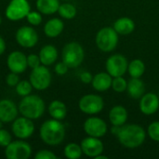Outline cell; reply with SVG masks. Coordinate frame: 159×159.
<instances>
[{
	"label": "cell",
	"instance_id": "36",
	"mask_svg": "<svg viewBox=\"0 0 159 159\" xmlns=\"http://www.w3.org/2000/svg\"><path fill=\"white\" fill-rule=\"evenodd\" d=\"M19 82H20V78H19L18 74H16V73L11 72L6 77V83L9 87H16Z\"/></svg>",
	"mask_w": 159,
	"mask_h": 159
},
{
	"label": "cell",
	"instance_id": "16",
	"mask_svg": "<svg viewBox=\"0 0 159 159\" xmlns=\"http://www.w3.org/2000/svg\"><path fill=\"white\" fill-rule=\"evenodd\" d=\"M19 113V108L14 102L8 99L0 100V120L3 123L13 122L18 117Z\"/></svg>",
	"mask_w": 159,
	"mask_h": 159
},
{
	"label": "cell",
	"instance_id": "25",
	"mask_svg": "<svg viewBox=\"0 0 159 159\" xmlns=\"http://www.w3.org/2000/svg\"><path fill=\"white\" fill-rule=\"evenodd\" d=\"M60 5L59 0H36L37 10L45 15H51L58 12Z\"/></svg>",
	"mask_w": 159,
	"mask_h": 159
},
{
	"label": "cell",
	"instance_id": "40",
	"mask_svg": "<svg viewBox=\"0 0 159 159\" xmlns=\"http://www.w3.org/2000/svg\"><path fill=\"white\" fill-rule=\"evenodd\" d=\"M95 158L96 159H108V157H105V156H102V154H101V155H99L98 157H96Z\"/></svg>",
	"mask_w": 159,
	"mask_h": 159
},
{
	"label": "cell",
	"instance_id": "14",
	"mask_svg": "<svg viewBox=\"0 0 159 159\" xmlns=\"http://www.w3.org/2000/svg\"><path fill=\"white\" fill-rule=\"evenodd\" d=\"M84 130L89 136L101 138L106 134L107 125L99 117H89L84 123Z\"/></svg>",
	"mask_w": 159,
	"mask_h": 159
},
{
	"label": "cell",
	"instance_id": "12",
	"mask_svg": "<svg viewBox=\"0 0 159 159\" xmlns=\"http://www.w3.org/2000/svg\"><path fill=\"white\" fill-rule=\"evenodd\" d=\"M15 38L17 43L24 48H34L38 42V34L31 26L20 27L16 32Z\"/></svg>",
	"mask_w": 159,
	"mask_h": 159
},
{
	"label": "cell",
	"instance_id": "20",
	"mask_svg": "<svg viewBox=\"0 0 159 159\" xmlns=\"http://www.w3.org/2000/svg\"><path fill=\"white\" fill-rule=\"evenodd\" d=\"M109 119L113 126H123L128 120V112L126 108L121 105H116L113 107L109 113Z\"/></svg>",
	"mask_w": 159,
	"mask_h": 159
},
{
	"label": "cell",
	"instance_id": "15",
	"mask_svg": "<svg viewBox=\"0 0 159 159\" xmlns=\"http://www.w3.org/2000/svg\"><path fill=\"white\" fill-rule=\"evenodd\" d=\"M81 148L83 154L89 157H96L103 152V144L99 138L88 137L81 142Z\"/></svg>",
	"mask_w": 159,
	"mask_h": 159
},
{
	"label": "cell",
	"instance_id": "34",
	"mask_svg": "<svg viewBox=\"0 0 159 159\" xmlns=\"http://www.w3.org/2000/svg\"><path fill=\"white\" fill-rule=\"evenodd\" d=\"M27 64H28V67H30L32 69L40 66L41 65V61H40L39 55L30 54L29 56H27Z\"/></svg>",
	"mask_w": 159,
	"mask_h": 159
},
{
	"label": "cell",
	"instance_id": "33",
	"mask_svg": "<svg viewBox=\"0 0 159 159\" xmlns=\"http://www.w3.org/2000/svg\"><path fill=\"white\" fill-rule=\"evenodd\" d=\"M11 142L12 138L10 133L6 129H0V146L6 148Z\"/></svg>",
	"mask_w": 159,
	"mask_h": 159
},
{
	"label": "cell",
	"instance_id": "32",
	"mask_svg": "<svg viewBox=\"0 0 159 159\" xmlns=\"http://www.w3.org/2000/svg\"><path fill=\"white\" fill-rule=\"evenodd\" d=\"M148 134L152 140L159 142V121H155L149 125Z\"/></svg>",
	"mask_w": 159,
	"mask_h": 159
},
{
	"label": "cell",
	"instance_id": "28",
	"mask_svg": "<svg viewBox=\"0 0 159 159\" xmlns=\"http://www.w3.org/2000/svg\"><path fill=\"white\" fill-rule=\"evenodd\" d=\"M82 154H83V152H82L81 146L75 143H68L64 147V156L68 159L80 158Z\"/></svg>",
	"mask_w": 159,
	"mask_h": 159
},
{
	"label": "cell",
	"instance_id": "30",
	"mask_svg": "<svg viewBox=\"0 0 159 159\" xmlns=\"http://www.w3.org/2000/svg\"><path fill=\"white\" fill-rule=\"evenodd\" d=\"M127 87H128V82L122 76L114 77L112 81V88L116 92L118 93L124 92L127 90Z\"/></svg>",
	"mask_w": 159,
	"mask_h": 159
},
{
	"label": "cell",
	"instance_id": "11",
	"mask_svg": "<svg viewBox=\"0 0 159 159\" xmlns=\"http://www.w3.org/2000/svg\"><path fill=\"white\" fill-rule=\"evenodd\" d=\"M129 62L126 57L121 54H115L109 57L106 61V70L107 73L112 77L122 76L128 71Z\"/></svg>",
	"mask_w": 159,
	"mask_h": 159
},
{
	"label": "cell",
	"instance_id": "19",
	"mask_svg": "<svg viewBox=\"0 0 159 159\" xmlns=\"http://www.w3.org/2000/svg\"><path fill=\"white\" fill-rule=\"evenodd\" d=\"M64 28L63 21L61 19L53 18L48 20L44 25V33L48 37L54 38L59 36Z\"/></svg>",
	"mask_w": 159,
	"mask_h": 159
},
{
	"label": "cell",
	"instance_id": "23",
	"mask_svg": "<svg viewBox=\"0 0 159 159\" xmlns=\"http://www.w3.org/2000/svg\"><path fill=\"white\" fill-rule=\"evenodd\" d=\"M144 90H145L144 83L140 78L132 77L128 82L127 91H128V94L131 98H133V99H140V98H142L143 95L144 94Z\"/></svg>",
	"mask_w": 159,
	"mask_h": 159
},
{
	"label": "cell",
	"instance_id": "18",
	"mask_svg": "<svg viewBox=\"0 0 159 159\" xmlns=\"http://www.w3.org/2000/svg\"><path fill=\"white\" fill-rule=\"evenodd\" d=\"M41 64L45 66L52 65L58 59V50L53 45H46L39 51Z\"/></svg>",
	"mask_w": 159,
	"mask_h": 159
},
{
	"label": "cell",
	"instance_id": "31",
	"mask_svg": "<svg viewBox=\"0 0 159 159\" xmlns=\"http://www.w3.org/2000/svg\"><path fill=\"white\" fill-rule=\"evenodd\" d=\"M41 14L42 13H40L39 11H30L28 15L26 16V20L31 25L38 26L39 24H41L42 20H43Z\"/></svg>",
	"mask_w": 159,
	"mask_h": 159
},
{
	"label": "cell",
	"instance_id": "3",
	"mask_svg": "<svg viewBox=\"0 0 159 159\" xmlns=\"http://www.w3.org/2000/svg\"><path fill=\"white\" fill-rule=\"evenodd\" d=\"M19 112L22 116L32 120L40 118L45 113V102L41 97L34 94L22 97L19 104Z\"/></svg>",
	"mask_w": 159,
	"mask_h": 159
},
{
	"label": "cell",
	"instance_id": "5",
	"mask_svg": "<svg viewBox=\"0 0 159 159\" xmlns=\"http://www.w3.org/2000/svg\"><path fill=\"white\" fill-rule=\"evenodd\" d=\"M118 43V34L114 28L105 27L101 29L96 35V45L103 52L113 51Z\"/></svg>",
	"mask_w": 159,
	"mask_h": 159
},
{
	"label": "cell",
	"instance_id": "41",
	"mask_svg": "<svg viewBox=\"0 0 159 159\" xmlns=\"http://www.w3.org/2000/svg\"><path fill=\"white\" fill-rule=\"evenodd\" d=\"M2 127H3V122L0 120V129H2Z\"/></svg>",
	"mask_w": 159,
	"mask_h": 159
},
{
	"label": "cell",
	"instance_id": "42",
	"mask_svg": "<svg viewBox=\"0 0 159 159\" xmlns=\"http://www.w3.org/2000/svg\"><path fill=\"white\" fill-rule=\"evenodd\" d=\"M1 22H2V18H1V16H0V25H1Z\"/></svg>",
	"mask_w": 159,
	"mask_h": 159
},
{
	"label": "cell",
	"instance_id": "24",
	"mask_svg": "<svg viewBox=\"0 0 159 159\" xmlns=\"http://www.w3.org/2000/svg\"><path fill=\"white\" fill-rule=\"evenodd\" d=\"M48 114L52 118L61 121L64 119L67 115L66 105L62 102L59 100H55L51 102L48 105Z\"/></svg>",
	"mask_w": 159,
	"mask_h": 159
},
{
	"label": "cell",
	"instance_id": "22",
	"mask_svg": "<svg viewBox=\"0 0 159 159\" xmlns=\"http://www.w3.org/2000/svg\"><path fill=\"white\" fill-rule=\"evenodd\" d=\"M113 28L116 31L117 34L122 35H127L134 31L135 23L131 19L128 17H122L115 21Z\"/></svg>",
	"mask_w": 159,
	"mask_h": 159
},
{
	"label": "cell",
	"instance_id": "6",
	"mask_svg": "<svg viewBox=\"0 0 159 159\" xmlns=\"http://www.w3.org/2000/svg\"><path fill=\"white\" fill-rule=\"evenodd\" d=\"M51 80H52V75L47 66L42 64L36 68L32 69L29 81L34 89L36 90L47 89L50 86Z\"/></svg>",
	"mask_w": 159,
	"mask_h": 159
},
{
	"label": "cell",
	"instance_id": "4",
	"mask_svg": "<svg viewBox=\"0 0 159 159\" xmlns=\"http://www.w3.org/2000/svg\"><path fill=\"white\" fill-rule=\"evenodd\" d=\"M85 52L80 44L77 42H70L66 44L61 52L62 61L69 68L78 67L84 61Z\"/></svg>",
	"mask_w": 159,
	"mask_h": 159
},
{
	"label": "cell",
	"instance_id": "10",
	"mask_svg": "<svg viewBox=\"0 0 159 159\" xmlns=\"http://www.w3.org/2000/svg\"><path fill=\"white\" fill-rule=\"evenodd\" d=\"M78 106L83 113L87 115H95L103 109L104 102L102 97L95 94H88L80 99Z\"/></svg>",
	"mask_w": 159,
	"mask_h": 159
},
{
	"label": "cell",
	"instance_id": "37",
	"mask_svg": "<svg viewBox=\"0 0 159 159\" xmlns=\"http://www.w3.org/2000/svg\"><path fill=\"white\" fill-rule=\"evenodd\" d=\"M68 69H69V67L63 61H61V62H58L55 65V69L54 70H55V72H56L57 75H65L68 72Z\"/></svg>",
	"mask_w": 159,
	"mask_h": 159
},
{
	"label": "cell",
	"instance_id": "1",
	"mask_svg": "<svg viewBox=\"0 0 159 159\" xmlns=\"http://www.w3.org/2000/svg\"><path fill=\"white\" fill-rule=\"evenodd\" d=\"M40 139L49 146H57L61 144L65 137L64 125L57 119H49L45 121L39 129Z\"/></svg>",
	"mask_w": 159,
	"mask_h": 159
},
{
	"label": "cell",
	"instance_id": "7",
	"mask_svg": "<svg viewBox=\"0 0 159 159\" xmlns=\"http://www.w3.org/2000/svg\"><path fill=\"white\" fill-rule=\"evenodd\" d=\"M31 11L30 4L27 0H11L6 8V17L11 21L20 20Z\"/></svg>",
	"mask_w": 159,
	"mask_h": 159
},
{
	"label": "cell",
	"instance_id": "8",
	"mask_svg": "<svg viewBox=\"0 0 159 159\" xmlns=\"http://www.w3.org/2000/svg\"><path fill=\"white\" fill-rule=\"evenodd\" d=\"M31 155L32 147L24 140L11 142L5 150V156L7 159H27Z\"/></svg>",
	"mask_w": 159,
	"mask_h": 159
},
{
	"label": "cell",
	"instance_id": "38",
	"mask_svg": "<svg viewBox=\"0 0 159 159\" xmlns=\"http://www.w3.org/2000/svg\"><path fill=\"white\" fill-rule=\"evenodd\" d=\"M92 78L93 76L91 75L90 73L89 72H84L80 75V79L83 83H86V84H89L92 81Z\"/></svg>",
	"mask_w": 159,
	"mask_h": 159
},
{
	"label": "cell",
	"instance_id": "35",
	"mask_svg": "<svg viewBox=\"0 0 159 159\" xmlns=\"http://www.w3.org/2000/svg\"><path fill=\"white\" fill-rule=\"evenodd\" d=\"M35 159H57V156L49 150H40L34 156Z\"/></svg>",
	"mask_w": 159,
	"mask_h": 159
},
{
	"label": "cell",
	"instance_id": "17",
	"mask_svg": "<svg viewBox=\"0 0 159 159\" xmlns=\"http://www.w3.org/2000/svg\"><path fill=\"white\" fill-rule=\"evenodd\" d=\"M159 108V97L155 93L143 94L140 101V109L143 114L150 116L155 114Z\"/></svg>",
	"mask_w": 159,
	"mask_h": 159
},
{
	"label": "cell",
	"instance_id": "13",
	"mask_svg": "<svg viewBox=\"0 0 159 159\" xmlns=\"http://www.w3.org/2000/svg\"><path fill=\"white\" fill-rule=\"evenodd\" d=\"M7 65L10 72L16 74H22L26 71L27 64V56L21 51L16 50L8 54L7 59Z\"/></svg>",
	"mask_w": 159,
	"mask_h": 159
},
{
	"label": "cell",
	"instance_id": "26",
	"mask_svg": "<svg viewBox=\"0 0 159 159\" xmlns=\"http://www.w3.org/2000/svg\"><path fill=\"white\" fill-rule=\"evenodd\" d=\"M128 71H129V74L131 77L140 78L144 74L145 65L142 60L136 59V60H133L129 62V64L128 66Z\"/></svg>",
	"mask_w": 159,
	"mask_h": 159
},
{
	"label": "cell",
	"instance_id": "27",
	"mask_svg": "<svg viewBox=\"0 0 159 159\" xmlns=\"http://www.w3.org/2000/svg\"><path fill=\"white\" fill-rule=\"evenodd\" d=\"M59 15L66 20L74 19L76 15V8L74 5L70 3H63L61 4L58 9Z\"/></svg>",
	"mask_w": 159,
	"mask_h": 159
},
{
	"label": "cell",
	"instance_id": "43",
	"mask_svg": "<svg viewBox=\"0 0 159 159\" xmlns=\"http://www.w3.org/2000/svg\"><path fill=\"white\" fill-rule=\"evenodd\" d=\"M63 1H68V0H63Z\"/></svg>",
	"mask_w": 159,
	"mask_h": 159
},
{
	"label": "cell",
	"instance_id": "29",
	"mask_svg": "<svg viewBox=\"0 0 159 159\" xmlns=\"http://www.w3.org/2000/svg\"><path fill=\"white\" fill-rule=\"evenodd\" d=\"M33 86L32 84L30 83V81H27V80H21L20 81L17 86L15 87V89H16V92L19 96L20 97H25L27 95H30L32 90H33Z\"/></svg>",
	"mask_w": 159,
	"mask_h": 159
},
{
	"label": "cell",
	"instance_id": "39",
	"mask_svg": "<svg viewBox=\"0 0 159 159\" xmlns=\"http://www.w3.org/2000/svg\"><path fill=\"white\" fill-rule=\"evenodd\" d=\"M6 50V41L2 36H0V56L5 52Z\"/></svg>",
	"mask_w": 159,
	"mask_h": 159
},
{
	"label": "cell",
	"instance_id": "21",
	"mask_svg": "<svg viewBox=\"0 0 159 159\" xmlns=\"http://www.w3.org/2000/svg\"><path fill=\"white\" fill-rule=\"evenodd\" d=\"M113 78L108 73H100L93 76L92 87L98 91H105L112 87Z\"/></svg>",
	"mask_w": 159,
	"mask_h": 159
},
{
	"label": "cell",
	"instance_id": "44",
	"mask_svg": "<svg viewBox=\"0 0 159 159\" xmlns=\"http://www.w3.org/2000/svg\"><path fill=\"white\" fill-rule=\"evenodd\" d=\"M158 97H159V93H158Z\"/></svg>",
	"mask_w": 159,
	"mask_h": 159
},
{
	"label": "cell",
	"instance_id": "2",
	"mask_svg": "<svg viewBox=\"0 0 159 159\" xmlns=\"http://www.w3.org/2000/svg\"><path fill=\"white\" fill-rule=\"evenodd\" d=\"M116 136L123 146L127 148H137L144 143L146 134L141 126L130 124L119 127Z\"/></svg>",
	"mask_w": 159,
	"mask_h": 159
},
{
	"label": "cell",
	"instance_id": "9",
	"mask_svg": "<svg viewBox=\"0 0 159 159\" xmlns=\"http://www.w3.org/2000/svg\"><path fill=\"white\" fill-rule=\"evenodd\" d=\"M11 129L16 138L26 140L34 134V124L32 119L21 116V117H17L12 122Z\"/></svg>",
	"mask_w": 159,
	"mask_h": 159
}]
</instances>
